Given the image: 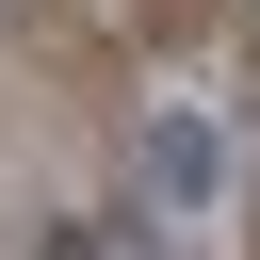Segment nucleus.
I'll return each mask as SVG.
<instances>
[{"instance_id": "f257e3e1", "label": "nucleus", "mask_w": 260, "mask_h": 260, "mask_svg": "<svg viewBox=\"0 0 260 260\" xmlns=\"http://www.w3.org/2000/svg\"><path fill=\"white\" fill-rule=\"evenodd\" d=\"M146 195H162V228H195V211L228 195V130H211L195 98H162V114H146Z\"/></svg>"}]
</instances>
